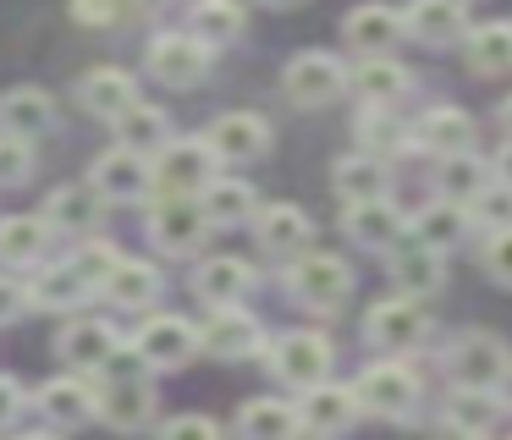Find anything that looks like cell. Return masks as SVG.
<instances>
[{"label": "cell", "instance_id": "1", "mask_svg": "<svg viewBox=\"0 0 512 440\" xmlns=\"http://www.w3.org/2000/svg\"><path fill=\"white\" fill-rule=\"evenodd\" d=\"M215 176H221V160L210 154V143H204V138L166 143V149L149 160V182H155L166 198H199Z\"/></svg>", "mask_w": 512, "mask_h": 440}, {"label": "cell", "instance_id": "2", "mask_svg": "<svg viewBox=\"0 0 512 440\" xmlns=\"http://www.w3.org/2000/svg\"><path fill=\"white\" fill-rule=\"evenodd\" d=\"M353 396H358V413L408 418L413 407H419V374H413L408 363H397V358H380V363H369V369L358 374Z\"/></svg>", "mask_w": 512, "mask_h": 440}, {"label": "cell", "instance_id": "3", "mask_svg": "<svg viewBox=\"0 0 512 440\" xmlns=\"http://www.w3.org/2000/svg\"><path fill=\"white\" fill-rule=\"evenodd\" d=\"M287 286H292V297H298L303 308L336 314V308L347 303V292H353V270H347L336 253H298L292 270H287Z\"/></svg>", "mask_w": 512, "mask_h": 440}, {"label": "cell", "instance_id": "4", "mask_svg": "<svg viewBox=\"0 0 512 440\" xmlns=\"http://www.w3.org/2000/svg\"><path fill=\"white\" fill-rule=\"evenodd\" d=\"M331 341L320 336V330H287V336L270 347V369H276L281 385H292V391H309V385H320L325 374H331Z\"/></svg>", "mask_w": 512, "mask_h": 440}, {"label": "cell", "instance_id": "5", "mask_svg": "<svg viewBox=\"0 0 512 440\" xmlns=\"http://www.w3.org/2000/svg\"><path fill=\"white\" fill-rule=\"evenodd\" d=\"M281 88H287L292 105L320 110V105H331V99L347 88V66L336 61V55H325V50H303V55H292V61H287Z\"/></svg>", "mask_w": 512, "mask_h": 440}, {"label": "cell", "instance_id": "6", "mask_svg": "<svg viewBox=\"0 0 512 440\" xmlns=\"http://www.w3.org/2000/svg\"><path fill=\"white\" fill-rule=\"evenodd\" d=\"M364 336L375 352H413L430 336V314H424V303H413V297H386V303L369 308Z\"/></svg>", "mask_w": 512, "mask_h": 440}, {"label": "cell", "instance_id": "7", "mask_svg": "<svg viewBox=\"0 0 512 440\" xmlns=\"http://www.w3.org/2000/svg\"><path fill=\"white\" fill-rule=\"evenodd\" d=\"M149 77H160L166 88H193L210 77V44L193 33H160L149 44Z\"/></svg>", "mask_w": 512, "mask_h": 440}, {"label": "cell", "instance_id": "8", "mask_svg": "<svg viewBox=\"0 0 512 440\" xmlns=\"http://www.w3.org/2000/svg\"><path fill=\"white\" fill-rule=\"evenodd\" d=\"M204 143H210V154L221 165H248L270 149V121L254 116V110H226V116L210 121Z\"/></svg>", "mask_w": 512, "mask_h": 440}, {"label": "cell", "instance_id": "9", "mask_svg": "<svg viewBox=\"0 0 512 440\" xmlns=\"http://www.w3.org/2000/svg\"><path fill=\"white\" fill-rule=\"evenodd\" d=\"M89 187L105 198V204H138L155 182H149V160H144V154L111 149V154H100V160L89 165Z\"/></svg>", "mask_w": 512, "mask_h": 440}, {"label": "cell", "instance_id": "10", "mask_svg": "<svg viewBox=\"0 0 512 440\" xmlns=\"http://www.w3.org/2000/svg\"><path fill=\"white\" fill-rule=\"evenodd\" d=\"M133 352L149 363V369H182V363L199 352V330H193L188 319H177V314H155V319H144Z\"/></svg>", "mask_w": 512, "mask_h": 440}, {"label": "cell", "instance_id": "11", "mask_svg": "<svg viewBox=\"0 0 512 440\" xmlns=\"http://www.w3.org/2000/svg\"><path fill=\"white\" fill-rule=\"evenodd\" d=\"M94 418H105L111 429H144L155 418V391H149L144 374H122V380H105L94 391Z\"/></svg>", "mask_w": 512, "mask_h": 440}, {"label": "cell", "instance_id": "12", "mask_svg": "<svg viewBox=\"0 0 512 440\" xmlns=\"http://www.w3.org/2000/svg\"><path fill=\"white\" fill-rule=\"evenodd\" d=\"M507 347H501L490 330H474V336H463L452 347V380L468 385V391H496L501 374H507Z\"/></svg>", "mask_w": 512, "mask_h": 440}, {"label": "cell", "instance_id": "13", "mask_svg": "<svg viewBox=\"0 0 512 440\" xmlns=\"http://www.w3.org/2000/svg\"><path fill=\"white\" fill-rule=\"evenodd\" d=\"M199 347L215 352V358H226V363H237V358H254V352L265 347V330H259L254 314H243V308L232 303V308H215V314L204 319Z\"/></svg>", "mask_w": 512, "mask_h": 440}, {"label": "cell", "instance_id": "14", "mask_svg": "<svg viewBox=\"0 0 512 440\" xmlns=\"http://www.w3.org/2000/svg\"><path fill=\"white\" fill-rule=\"evenodd\" d=\"M204 231H210V220H204L199 198H160L155 220H149V237H155L160 253H193L204 242Z\"/></svg>", "mask_w": 512, "mask_h": 440}, {"label": "cell", "instance_id": "15", "mask_svg": "<svg viewBox=\"0 0 512 440\" xmlns=\"http://www.w3.org/2000/svg\"><path fill=\"white\" fill-rule=\"evenodd\" d=\"M254 237L270 259H298L309 253V237H314V220L303 215L298 204H270L254 215Z\"/></svg>", "mask_w": 512, "mask_h": 440}, {"label": "cell", "instance_id": "16", "mask_svg": "<svg viewBox=\"0 0 512 440\" xmlns=\"http://www.w3.org/2000/svg\"><path fill=\"white\" fill-rule=\"evenodd\" d=\"M358 418V396L353 385H309V391L298 396V429H314V435H342L347 424Z\"/></svg>", "mask_w": 512, "mask_h": 440}, {"label": "cell", "instance_id": "17", "mask_svg": "<svg viewBox=\"0 0 512 440\" xmlns=\"http://www.w3.org/2000/svg\"><path fill=\"white\" fill-rule=\"evenodd\" d=\"M116 352H122V336H116L111 319H72V325L61 330V358H67L72 369H105Z\"/></svg>", "mask_w": 512, "mask_h": 440}, {"label": "cell", "instance_id": "18", "mask_svg": "<svg viewBox=\"0 0 512 440\" xmlns=\"http://www.w3.org/2000/svg\"><path fill=\"white\" fill-rule=\"evenodd\" d=\"M56 127V99L45 88H6L0 94V132L6 138H28L34 143L39 132Z\"/></svg>", "mask_w": 512, "mask_h": 440}, {"label": "cell", "instance_id": "19", "mask_svg": "<svg viewBox=\"0 0 512 440\" xmlns=\"http://www.w3.org/2000/svg\"><path fill=\"white\" fill-rule=\"evenodd\" d=\"M402 231H408V215H402L391 198H369V204H347V237L358 248H397Z\"/></svg>", "mask_w": 512, "mask_h": 440}, {"label": "cell", "instance_id": "20", "mask_svg": "<svg viewBox=\"0 0 512 440\" xmlns=\"http://www.w3.org/2000/svg\"><path fill=\"white\" fill-rule=\"evenodd\" d=\"M402 33H413L419 44H457L468 33L463 0H413L402 11Z\"/></svg>", "mask_w": 512, "mask_h": 440}, {"label": "cell", "instance_id": "21", "mask_svg": "<svg viewBox=\"0 0 512 440\" xmlns=\"http://www.w3.org/2000/svg\"><path fill=\"white\" fill-rule=\"evenodd\" d=\"M413 143H424L430 154H446V160H452V154H468V143H474V116L457 110V105H435L413 121Z\"/></svg>", "mask_w": 512, "mask_h": 440}, {"label": "cell", "instance_id": "22", "mask_svg": "<svg viewBox=\"0 0 512 440\" xmlns=\"http://www.w3.org/2000/svg\"><path fill=\"white\" fill-rule=\"evenodd\" d=\"M248 286H254V270H248V259H232V253H215L193 270V292L210 308H232L237 297H248Z\"/></svg>", "mask_w": 512, "mask_h": 440}, {"label": "cell", "instance_id": "23", "mask_svg": "<svg viewBox=\"0 0 512 440\" xmlns=\"http://www.w3.org/2000/svg\"><path fill=\"white\" fill-rule=\"evenodd\" d=\"M83 105L100 121H122L138 105V83L122 66H94V72H83Z\"/></svg>", "mask_w": 512, "mask_h": 440}, {"label": "cell", "instance_id": "24", "mask_svg": "<svg viewBox=\"0 0 512 440\" xmlns=\"http://www.w3.org/2000/svg\"><path fill=\"white\" fill-rule=\"evenodd\" d=\"M342 39L353 44V50H364V55H386L391 44L402 39V11H391V6H358V11H347V22H342Z\"/></svg>", "mask_w": 512, "mask_h": 440}, {"label": "cell", "instance_id": "25", "mask_svg": "<svg viewBox=\"0 0 512 440\" xmlns=\"http://www.w3.org/2000/svg\"><path fill=\"white\" fill-rule=\"evenodd\" d=\"M347 83H353L369 105L386 110V105H397V99L413 88V72L402 61H391V55H364V61H358V72L347 77Z\"/></svg>", "mask_w": 512, "mask_h": 440}, {"label": "cell", "instance_id": "26", "mask_svg": "<svg viewBox=\"0 0 512 440\" xmlns=\"http://www.w3.org/2000/svg\"><path fill=\"white\" fill-rule=\"evenodd\" d=\"M199 209H204L210 226H248V220L259 215V198H254V187L237 182V176H215L199 193Z\"/></svg>", "mask_w": 512, "mask_h": 440}, {"label": "cell", "instance_id": "27", "mask_svg": "<svg viewBox=\"0 0 512 440\" xmlns=\"http://www.w3.org/2000/svg\"><path fill=\"white\" fill-rule=\"evenodd\" d=\"M463 55H468V66H474L479 77H501V72H512V22L507 17H496V22H479V28H468L463 33Z\"/></svg>", "mask_w": 512, "mask_h": 440}, {"label": "cell", "instance_id": "28", "mask_svg": "<svg viewBox=\"0 0 512 440\" xmlns=\"http://www.w3.org/2000/svg\"><path fill=\"white\" fill-rule=\"evenodd\" d=\"M160 286H166V281H160V270H155V264L127 259V253H122V259H116V270L105 275V286H100V292L111 297V303H122V308H149V303L160 297Z\"/></svg>", "mask_w": 512, "mask_h": 440}, {"label": "cell", "instance_id": "29", "mask_svg": "<svg viewBox=\"0 0 512 440\" xmlns=\"http://www.w3.org/2000/svg\"><path fill=\"white\" fill-rule=\"evenodd\" d=\"M237 440H298V407L259 396L237 413Z\"/></svg>", "mask_w": 512, "mask_h": 440}, {"label": "cell", "instance_id": "30", "mask_svg": "<svg viewBox=\"0 0 512 440\" xmlns=\"http://www.w3.org/2000/svg\"><path fill=\"white\" fill-rule=\"evenodd\" d=\"M413 226V237H419V248H430V253H446V248H457V242L468 237V204H452V198H441V204H430L419 220H408Z\"/></svg>", "mask_w": 512, "mask_h": 440}, {"label": "cell", "instance_id": "31", "mask_svg": "<svg viewBox=\"0 0 512 440\" xmlns=\"http://www.w3.org/2000/svg\"><path fill=\"white\" fill-rule=\"evenodd\" d=\"M39 407H45L50 424L61 429H78L94 418V385L78 380V374H67V380H50L45 391H39Z\"/></svg>", "mask_w": 512, "mask_h": 440}, {"label": "cell", "instance_id": "32", "mask_svg": "<svg viewBox=\"0 0 512 440\" xmlns=\"http://www.w3.org/2000/svg\"><path fill=\"white\" fill-rule=\"evenodd\" d=\"M50 248V226L39 215H6L0 220V264H39Z\"/></svg>", "mask_w": 512, "mask_h": 440}, {"label": "cell", "instance_id": "33", "mask_svg": "<svg viewBox=\"0 0 512 440\" xmlns=\"http://www.w3.org/2000/svg\"><path fill=\"white\" fill-rule=\"evenodd\" d=\"M94 220H100V193H94L89 182L83 187H56V193L45 198V226L50 231H89Z\"/></svg>", "mask_w": 512, "mask_h": 440}, {"label": "cell", "instance_id": "34", "mask_svg": "<svg viewBox=\"0 0 512 440\" xmlns=\"http://www.w3.org/2000/svg\"><path fill=\"white\" fill-rule=\"evenodd\" d=\"M391 281L402 286V297L424 303V297L441 292V281H446L441 253H430V248H408V253H397V259H391Z\"/></svg>", "mask_w": 512, "mask_h": 440}, {"label": "cell", "instance_id": "35", "mask_svg": "<svg viewBox=\"0 0 512 440\" xmlns=\"http://www.w3.org/2000/svg\"><path fill=\"white\" fill-rule=\"evenodd\" d=\"M496 418H501V396L496 391H468V385H457V396L446 402L452 435H490Z\"/></svg>", "mask_w": 512, "mask_h": 440}, {"label": "cell", "instance_id": "36", "mask_svg": "<svg viewBox=\"0 0 512 440\" xmlns=\"http://www.w3.org/2000/svg\"><path fill=\"white\" fill-rule=\"evenodd\" d=\"M331 182L347 204H369V198H386V165L369 154H347V160H336Z\"/></svg>", "mask_w": 512, "mask_h": 440}, {"label": "cell", "instance_id": "37", "mask_svg": "<svg viewBox=\"0 0 512 440\" xmlns=\"http://www.w3.org/2000/svg\"><path fill=\"white\" fill-rule=\"evenodd\" d=\"M116 132H122V149L144 154V160L171 143V121H166V110H155V105H133L122 121H116Z\"/></svg>", "mask_w": 512, "mask_h": 440}, {"label": "cell", "instance_id": "38", "mask_svg": "<svg viewBox=\"0 0 512 440\" xmlns=\"http://www.w3.org/2000/svg\"><path fill=\"white\" fill-rule=\"evenodd\" d=\"M243 28H248V17L237 0H193V39H204L210 50L215 44H232Z\"/></svg>", "mask_w": 512, "mask_h": 440}, {"label": "cell", "instance_id": "39", "mask_svg": "<svg viewBox=\"0 0 512 440\" xmlns=\"http://www.w3.org/2000/svg\"><path fill=\"white\" fill-rule=\"evenodd\" d=\"M83 297H89V286H83V275L72 264H50V275H39L28 286V303H45V308H78Z\"/></svg>", "mask_w": 512, "mask_h": 440}, {"label": "cell", "instance_id": "40", "mask_svg": "<svg viewBox=\"0 0 512 440\" xmlns=\"http://www.w3.org/2000/svg\"><path fill=\"white\" fill-rule=\"evenodd\" d=\"M358 143H364L369 160H386V154H397L402 143H408V132L397 127V116H391V110L369 105L364 116H358Z\"/></svg>", "mask_w": 512, "mask_h": 440}, {"label": "cell", "instance_id": "41", "mask_svg": "<svg viewBox=\"0 0 512 440\" xmlns=\"http://www.w3.org/2000/svg\"><path fill=\"white\" fill-rule=\"evenodd\" d=\"M138 11H144V0H72V17L83 28H127V22H138Z\"/></svg>", "mask_w": 512, "mask_h": 440}, {"label": "cell", "instance_id": "42", "mask_svg": "<svg viewBox=\"0 0 512 440\" xmlns=\"http://www.w3.org/2000/svg\"><path fill=\"white\" fill-rule=\"evenodd\" d=\"M441 182H446V193H452V204H457L463 193H468V198L485 193V187H490V171L474 160V154H452V160H446V176H441Z\"/></svg>", "mask_w": 512, "mask_h": 440}, {"label": "cell", "instance_id": "43", "mask_svg": "<svg viewBox=\"0 0 512 440\" xmlns=\"http://www.w3.org/2000/svg\"><path fill=\"white\" fill-rule=\"evenodd\" d=\"M116 259H122V253H116L111 242H83V248L72 253L67 264H72V270L83 275V286H89V292H94V286H105V275L116 270Z\"/></svg>", "mask_w": 512, "mask_h": 440}, {"label": "cell", "instance_id": "44", "mask_svg": "<svg viewBox=\"0 0 512 440\" xmlns=\"http://www.w3.org/2000/svg\"><path fill=\"white\" fill-rule=\"evenodd\" d=\"M468 220H485V226H512V187L507 182H490L485 193L468 198Z\"/></svg>", "mask_w": 512, "mask_h": 440}, {"label": "cell", "instance_id": "45", "mask_svg": "<svg viewBox=\"0 0 512 440\" xmlns=\"http://www.w3.org/2000/svg\"><path fill=\"white\" fill-rule=\"evenodd\" d=\"M28 171H34V143H28V138H6V132H0V187L28 182Z\"/></svg>", "mask_w": 512, "mask_h": 440}, {"label": "cell", "instance_id": "46", "mask_svg": "<svg viewBox=\"0 0 512 440\" xmlns=\"http://www.w3.org/2000/svg\"><path fill=\"white\" fill-rule=\"evenodd\" d=\"M160 440H221V424L204 418V413H182V418H171V424L160 429Z\"/></svg>", "mask_w": 512, "mask_h": 440}, {"label": "cell", "instance_id": "47", "mask_svg": "<svg viewBox=\"0 0 512 440\" xmlns=\"http://www.w3.org/2000/svg\"><path fill=\"white\" fill-rule=\"evenodd\" d=\"M485 270H490V281L512 286V226H501L496 237H490V248H485Z\"/></svg>", "mask_w": 512, "mask_h": 440}, {"label": "cell", "instance_id": "48", "mask_svg": "<svg viewBox=\"0 0 512 440\" xmlns=\"http://www.w3.org/2000/svg\"><path fill=\"white\" fill-rule=\"evenodd\" d=\"M23 308H28V286H17V281H6V275H0V325H12Z\"/></svg>", "mask_w": 512, "mask_h": 440}, {"label": "cell", "instance_id": "49", "mask_svg": "<svg viewBox=\"0 0 512 440\" xmlns=\"http://www.w3.org/2000/svg\"><path fill=\"white\" fill-rule=\"evenodd\" d=\"M17 413H23V385H17L12 374H0V429L12 424Z\"/></svg>", "mask_w": 512, "mask_h": 440}, {"label": "cell", "instance_id": "50", "mask_svg": "<svg viewBox=\"0 0 512 440\" xmlns=\"http://www.w3.org/2000/svg\"><path fill=\"white\" fill-rule=\"evenodd\" d=\"M490 171H496V182H507V187H512V138L501 143V154H496V165H490Z\"/></svg>", "mask_w": 512, "mask_h": 440}, {"label": "cell", "instance_id": "51", "mask_svg": "<svg viewBox=\"0 0 512 440\" xmlns=\"http://www.w3.org/2000/svg\"><path fill=\"white\" fill-rule=\"evenodd\" d=\"M496 391H501V407H512V363H507V374H501Z\"/></svg>", "mask_w": 512, "mask_h": 440}, {"label": "cell", "instance_id": "52", "mask_svg": "<svg viewBox=\"0 0 512 440\" xmlns=\"http://www.w3.org/2000/svg\"><path fill=\"white\" fill-rule=\"evenodd\" d=\"M501 127H507V138H512V99H501Z\"/></svg>", "mask_w": 512, "mask_h": 440}, {"label": "cell", "instance_id": "53", "mask_svg": "<svg viewBox=\"0 0 512 440\" xmlns=\"http://www.w3.org/2000/svg\"><path fill=\"white\" fill-rule=\"evenodd\" d=\"M17 440H56L50 429H34V435H17Z\"/></svg>", "mask_w": 512, "mask_h": 440}, {"label": "cell", "instance_id": "54", "mask_svg": "<svg viewBox=\"0 0 512 440\" xmlns=\"http://www.w3.org/2000/svg\"><path fill=\"white\" fill-rule=\"evenodd\" d=\"M265 6H298V0H265Z\"/></svg>", "mask_w": 512, "mask_h": 440}, {"label": "cell", "instance_id": "55", "mask_svg": "<svg viewBox=\"0 0 512 440\" xmlns=\"http://www.w3.org/2000/svg\"><path fill=\"white\" fill-rule=\"evenodd\" d=\"M446 440H485V435H446Z\"/></svg>", "mask_w": 512, "mask_h": 440}]
</instances>
